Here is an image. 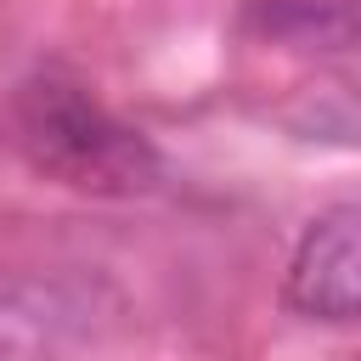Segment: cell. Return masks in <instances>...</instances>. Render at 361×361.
Returning a JSON list of instances; mask_svg holds the SVG:
<instances>
[{"instance_id":"1","label":"cell","mask_w":361,"mask_h":361,"mask_svg":"<svg viewBox=\"0 0 361 361\" xmlns=\"http://www.w3.org/2000/svg\"><path fill=\"white\" fill-rule=\"evenodd\" d=\"M11 147L51 180L79 192H147L158 180V152L141 130L113 118L79 79L68 73H28L6 102Z\"/></svg>"},{"instance_id":"2","label":"cell","mask_w":361,"mask_h":361,"mask_svg":"<svg viewBox=\"0 0 361 361\" xmlns=\"http://www.w3.org/2000/svg\"><path fill=\"white\" fill-rule=\"evenodd\" d=\"M361 299V214L333 203L316 214L288 259V305L316 322H350Z\"/></svg>"},{"instance_id":"3","label":"cell","mask_w":361,"mask_h":361,"mask_svg":"<svg viewBox=\"0 0 361 361\" xmlns=\"http://www.w3.org/2000/svg\"><path fill=\"white\" fill-rule=\"evenodd\" d=\"M259 28L305 45V51H344L355 39V0H259Z\"/></svg>"}]
</instances>
